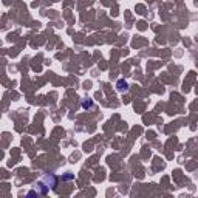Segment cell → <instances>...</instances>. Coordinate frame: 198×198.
I'll list each match as a JSON object with an SVG mask.
<instances>
[{
    "instance_id": "obj_1",
    "label": "cell",
    "mask_w": 198,
    "mask_h": 198,
    "mask_svg": "<svg viewBox=\"0 0 198 198\" xmlns=\"http://www.w3.org/2000/svg\"><path fill=\"white\" fill-rule=\"evenodd\" d=\"M118 90H119V91H125V90H127V84L122 82V81H119L118 82Z\"/></svg>"
},
{
    "instance_id": "obj_2",
    "label": "cell",
    "mask_w": 198,
    "mask_h": 198,
    "mask_svg": "<svg viewBox=\"0 0 198 198\" xmlns=\"http://www.w3.org/2000/svg\"><path fill=\"white\" fill-rule=\"evenodd\" d=\"M91 105H93L91 101H84V102H82V107H84V109H90Z\"/></svg>"
}]
</instances>
